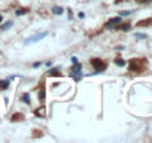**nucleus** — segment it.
Instances as JSON below:
<instances>
[{
  "mask_svg": "<svg viewBox=\"0 0 152 143\" xmlns=\"http://www.w3.org/2000/svg\"><path fill=\"white\" fill-rule=\"evenodd\" d=\"M46 36H48V31H42V33L33 36V37H30V39H25L24 45H29V43H33V42H39V40H42L43 37H46Z\"/></svg>",
  "mask_w": 152,
  "mask_h": 143,
  "instance_id": "obj_4",
  "label": "nucleus"
},
{
  "mask_svg": "<svg viewBox=\"0 0 152 143\" xmlns=\"http://www.w3.org/2000/svg\"><path fill=\"white\" fill-rule=\"evenodd\" d=\"M148 69L146 58H131L128 61V70L131 73H143Z\"/></svg>",
  "mask_w": 152,
  "mask_h": 143,
  "instance_id": "obj_1",
  "label": "nucleus"
},
{
  "mask_svg": "<svg viewBox=\"0 0 152 143\" xmlns=\"http://www.w3.org/2000/svg\"><path fill=\"white\" fill-rule=\"evenodd\" d=\"M90 63H91V66L94 67V73H102V72H104L108 69V63L103 61L102 58H91Z\"/></svg>",
  "mask_w": 152,
  "mask_h": 143,
  "instance_id": "obj_2",
  "label": "nucleus"
},
{
  "mask_svg": "<svg viewBox=\"0 0 152 143\" xmlns=\"http://www.w3.org/2000/svg\"><path fill=\"white\" fill-rule=\"evenodd\" d=\"M130 28H131V24L130 23H122V21L115 27V30H121V31H128Z\"/></svg>",
  "mask_w": 152,
  "mask_h": 143,
  "instance_id": "obj_6",
  "label": "nucleus"
},
{
  "mask_svg": "<svg viewBox=\"0 0 152 143\" xmlns=\"http://www.w3.org/2000/svg\"><path fill=\"white\" fill-rule=\"evenodd\" d=\"M151 24H152V17L148 19H142V21H139L136 25L137 27H146V25H151Z\"/></svg>",
  "mask_w": 152,
  "mask_h": 143,
  "instance_id": "obj_10",
  "label": "nucleus"
},
{
  "mask_svg": "<svg viewBox=\"0 0 152 143\" xmlns=\"http://www.w3.org/2000/svg\"><path fill=\"white\" fill-rule=\"evenodd\" d=\"M136 37H137V39H145V37H146V34H143V33H136Z\"/></svg>",
  "mask_w": 152,
  "mask_h": 143,
  "instance_id": "obj_21",
  "label": "nucleus"
},
{
  "mask_svg": "<svg viewBox=\"0 0 152 143\" xmlns=\"http://www.w3.org/2000/svg\"><path fill=\"white\" fill-rule=\"evenodd\" d=\"M48 76H63V73L60 72V67H54L48 72Z\"/></svg>",
  "mask_w": 152,
  "mask_h": 143,
  "instance_id": "obj_11",
  "label": "nucleus"
},
{
  "mask_svg": "<svg viewBox=\"0 0 152 143\" xmlns=\"http://www.w3.org/2000/svg\"><path fill=\"white\" fill-rule=\"evenodd\" d=\"M25 119V116L23 115V113H14L11 116V121L12 122H18V121H24Z\"/></svg>",
  "mask_w": 152,
  "mask_h": 143,
  "instance_id": "obj_8",
  "label": "nucleus"
},
{
  "mask_svg": "<svg viewBox=\"0 0 152 143\" xmlns=\"http://www.w3.org/2000/svg\"><path fill=\"white\" fill-rule=\"evenodd\" d=\"M63 11H64V9L61 8V6H54V8H52V12H54L55 15H61Z\"/></svg>",
  "mask_w": 152,
  "mask_h": 143,
  "instance_id": "obj_16",
  "label": "nucleus"
},
{
  "mask_svg": "<svg viewBox=\"0 0 152 143\" xmlns=\"http://www.w3.org/2000/svg\"><path fill=\"white\" fill-rule=\"evenodd\" d=\"M2 21H3V17H2V15H0V23H2Z\"/></svg>",
  "mask_w": 152,
  "mask_h": 143,
  "instance_id": "obj_24",
  "label": "nucleus"
},
{
  "mask_svg": "<svg viewBox=\"0 0 152 143\" xmlns=\"http://www.w3.org/2000/svg\"><path fill=\"white\" fill-rule=\"evenodd\" d=\"M29 8H19V9H17V12H15V14L19 17V15H25V14H29Z\"/></svg>",
  "mask_w": 152,
  "mask_h": 143,
  "instance_id": "obj_14",
  "label": "nucleus"
},
{
  "mask_svg": "<svg viewBox=\"0 0 152 143\" xmlns=\"http://www.w3.org/2000/svg\"><path fill=\"white\" fill-rule=\"evenodd\" d=\"M81 70H82V64L78 61V63H75L73 66L70 67V73H82Z\"/></svg>",
  "mask_w": 152,
  "mask_h": 143,
  "instance_id": "obj_7",
  "label": "nucleus"
},
{
  "mask_svg": "<svg viewBox=\"0 0 152 143\" xmlns=\"http://www.w3.org/2000/svg\"><path fill=\"white\" fill-rule=\"evenodd\" d=\"M37 91V95H39V101H40V105L45 103V99H46V89H45V81H40L39 82V87L35 88Z\"/></svg>",
  "mask_w": 152,
  "mask_h": 143,
  "instance_id": "obj_3",
  "label": "nucleus"
},
{
  "mask_svg": "<svg viewBox=\"0 0 152 143\" xmlns=\"http://www.w3.org/2000/svg\"><path fill=\"white\" fill-rule=\"evenodd\" d=\"M45 110H46V107L42 105L39 109L35 110V115H36V116H40V118H43V116H46V112H45Z\"/></svg>",
  "mask_w": 152,
  "mask_h": 143,
  "instance_id": "obj_9",
  "label": "nucleus"
},
{
  "mask_svg": "<svg viewBox=\"0 0 152 143\" xmlns=\"http://www.w3.org/2000/svg\"><path fill=\"white\" fill-rule=\"evenodd\" d=\"M115 64H116V66H119V67H124L125 66V61L122 60L121 57H118V58H115Z\"/></svg>",
  "mask_w": 152,
  "mask_h": 143,
  "instance_id": "obj_17",
  "label": "nucleus"
},
{
  "mask_svg": "<svg viewBox=\"0 0 152 143\" xmlns=\"http://www.w3.org/2000/svg\"><path fill=\"white\" fill-rule=\"evenodd\" d=\"M121 21H122V18H121V17H114V18H110L109 21L104 24V27H106V28H115Z\"/></svg>",
  "mask_w": 152,
  "mask_h": 143,
  "instance_id": "obj_5",
  "label": "nucleus"
},
{
  "mask_svg": "<svg viewBox=\"0 0 152 143\" xmlns=\"http://www.w3.org/2000/svg\"><path fill=\"white\" fill-rule=\"evenodd\" d=\"M21 101H24L25 105H30V103H31V101H30V94H29V93H24V94L21 95Z\"/></svg>",
  "mask_w": 152,
  "mask_h": 143,
  "instance_id": "obj_13",
  "label": "nucleus"
},
{
  "mask_svg": "<svg viewBox=\"0 0 152 143\" xmlns=\"http://www.w3.org/2000/svg\"><path fill=\"white\" fill-rule=\"evenodd\" d=\"M131 12H133V11H122V12H121V15H122V17H127V15L131 14Z\"/></svg>",
  "mask_w": 152,
  "mask_h": 143,
  "instance_id": "obj_20",
  "label": "nucleus"
},
{
  "mask_svg": "<svg viewBox=\"0 0 152 143\" xmlns=\"http://www.w3.org/2000/svg\"><path fill=\"white\" fill-rule=\"evenodd\" d=\"M79 18H85V14H84V12H79Z\"/></svg>",
  "mask_w": 152,
  "mask_h": 143,
  "instance_id": "obj_23",
  "label": "nucleus"
},
{
  "mask_svg": "<svg viewBox=\"0 0 152 143\" xmlns=\"http://www.w3.org/2000/svg\"><path fill=\"white\" fill-rule=\"evenodd\" d=\"M12 24H14L12 21H6L3 25H0V30H2V31H6L8 28H11V27H12Z\"/></svg>",
  "mask_w": 152,
  "mask_h": 143,
  "instance_id": "obj_15",
  "label": "nucleus"
},
{
  "mask_svg": "<svg viewBox=\"0 0 152 143\" xmlns=\"http://www.w3.org/2000/svg\"><path fill=\"white\" fill-rule=\"evenodd\" d=\"M9 83H11V81L9 79H3V81H0V89L2 91H6L9 88Z\"/></svg>",
  "mask_w": 152,
  "mask_h": 143,
  "instance_id": "obj_12",
  "label": "nucleus"
},
{
  "mask_svg": "<svg viewBox=\"0 0 152 143\" xmlns=\"http://www.w3.org/2000/svg\"><path fill=\"white\" fill-rule=\"evenodd\" d=\"M72 63H73V64L78 63V58H76V57H72Z\"/></svg>",
  "mask_w": 152,
  "mask_h": 143,
  "instance_id": "obj_22",
  "label": "nucleus"
},
{
  "mask_svg": "<svg viewBox=\"0 0 152 143\" xmlns=\"http://www.w3.org/2000/svg\"><path fill=\"white\" fill-rule=\"evenodd\" d=\"M42 133H40V130H33V137H42Z\"/></svg>",
  "mask_w": 152,
  "mask_h": 143,
  "instance_id": "obj_18",
  "label": "nucleus"
},
{
  "mask_svg": "<svg viewBox=\"0 0 152 143\" xmlns=\"http://www.w3.org/2000/svg\"><path fill=\"white\" fill-rule=\"evenodd\" d=\"M121 2H124V0H116L115 3H121ZM137 3H148V2H151V0H136Z\"/></svg>",
  "mask_w": 152,
  "mask_h": 143,
  "instance_id": "obj_19",
  "label": "nucleus"
}]
</instances>
